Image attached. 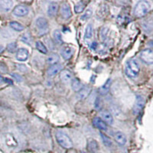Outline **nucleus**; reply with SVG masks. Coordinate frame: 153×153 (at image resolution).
I'll return each instance as SVG.
<instances>
[{
    "label": "nucleus",
    "mask_w": 153,
    "mask_h": 153,
    "mask_svg": "<svg viewBox=\"0 0 153 153\" xmlns=\"http://www.w3.org/2000/svg\"><path fill=\"white\" fill-rule=\"evenodd\" d=\"M151 9V5L147 1H139L134 8V16L137 18L143 17Z\"/></svg>",
    "instance_id": "obj_1"
},
{
    "label": "nucleus",
    "mask_w": 153,
    "mask_h": 153,
    "mask_svg": "<svg viewBox=\"0 0 153 153\" xmlns=\"http://www.w3.org/2000/svg\"><path fill=\"white\" fill-rule=\"evenodd\" d=\"M140 71L139 63L136 60L132 59L128 61L126 68V74L130 78H135L139 75Z\"/></svg>",
    "instance_id": "obj_2"
},
{
    "label": "nucleus",
    "mask_w": 153,
    "mask_h": 153,
    "mask_svg": "<svg viewBox=\"0 0 153 153\" xmlns=\"http://www.w3.org/2000/svg\"><path fill=\"white\" fill-rule=\"evenodd\" d=\"M56 139H57V143L61 147L64 149H71L73 147V143H72L71 139L66 135L65 133L62 132H57L56 133Z\"/></svg>",
    "instance_id": "obj_3"
},
{
    "label": "nucleus",
    "mask_w": 153,
    "mask_h": 153,
    "mask_svg": "<svg viewBox=\"0 0 153 153\" xmlns=\"http://www.w3.org/2000/svg\"><path fill=\"white\" fill-rule=\"evenodd\" d=\"M139 57L146 65H153V50L145 49L142 51L139 54Z\"/></svg>",
    "instance_id": "obj_4"
},
{
    "label": "nucleus",
    "mask_w": 153,
    "mask_h": 153,
    "mask_svg": "<svg viewBox=\"0 0 153 153\" xmlns=\"http://www.w3.org/2000/svg\"><path fill=\"white\" fill-rule=\"evenodd\" d=\"M145 105V100L143 98V97L142 96H138L136 97V102H135V104L133 106V111L134 114H138V113H140L142 110H143V106Z\"/></svg>",
    "instance_id": "obj_5"
},
{
    "label": "nucleus",
    "mask_w": 153,
    "mask_h": 153,
    "mask_svg": "<svg viewBox=\"0 0 153 153\" xmlns=\"http://www.w3.org/2000/svg\"><path fill=\"white\" fill-rule=\"evenodd\" d=\"M28 12H29V10H28L27 6L24 5H19L13 10V15L18 16V17H22V16L28 15Z\"/></svg>",
    "instance_id": "obj_6"
},
{
    "label": "nucleus",
    "mask_w": 153,
    "mask_h": 153,
    "mask_svg": "<svg viewBox=\"0 0 153 153\" xmlns=\"http://www.w3.org/2000/svg\"><path fill=\"white\" fill-rule=\"evenodd\" d=\"M74 53V48L68 45L63 47L61 51V56H62L63 58L65 60H69L70 58H71Z\"/></svg>",
    "instance_id": "obj_7"
},
{
    "label": "nucleus",
    "mask_w": 153,
    "mask_h": 153,
    "mask_svg": "<svg viewBox=\"0 0 153 153\" xmlns=\"http://www.w3.org/2000/svg\"><path fill=\"white\" fill-rule=\"evenodd\" d=\"M61 70H62V65L61 64H56V65H53L48 68V70L47 74L48 75V76L51 77H53V76H56L57 74L61 73Z\"/></svg>",
    "instance_id": "obj_8"
},
{
    "label": "nucleus",
    "mask_w": 153,
    "mask_h": 153,
    "mask_svg": "<svg viewBox=\"0 0 153 153\" xmlns=\"http://www.w3.org/2000/svg\"><path fill=\"white\" fill-rule=\"evenodd\" d=\"M36 26L40 31H45L48 28V22L47 19L44 17H39L36 19L35 22Z\"/></svg>",
    "instance_id": "obj_9"
},
{
    "label": "nucleus",
    "mask_w": 153,
    "mask_h": 153,
    "mask_svg": "<svg viewBox=\"0 0 153 153\" xmlns=\"http://www.w3.org/2000/svg\"><path fill=\"white\" fill-rule=\"evenodd\" d=\"M61 16H62V17L65 19H69V18L71 17L72 12L69 4H68L67 2L63 3V5H61Z\"/></svg>",
    "instance_id": "obj_10"
},
{
    "label": "nucleus",
    "mask_w": 153,
    "mask_h": 153,
    "mask_svg": "<svg viewBox=\"0 0 153 153\" xmlns=\"http://www.w3.org/2000/svg\"><path fill=\"white\" fill-rule=\"evenodd\" d=\"M29 52L25 48H19L18 49L16 52V59L19 61H25L28 58Z\"/></svg>",
    "instance_id": "obj_11"
},
{
    "label": "nucleus",
    "mask_w": 153,
    "mask_h": 153,
    "mask_svg": "<svg viewBox=\"0 0 153 153\" xmlns=\"http://www.w3.org/2000/svg\"><path fill=\"white\" fill-rule=\"evenodd\" d=\"M60 78L65 84H69L71 82L72 74L68 70H63L60 73Z\"/></svg>",
    "instance_id": "obj_12"
},
{
    "label": "nucleus",
    "mask_w": 153,
    "mask_h": 153,
    "mask_svg": "<svg viewBox=\"0 0 153 153\" xmlns=\"http://www.w3.org/2000/svg\"><path fill=\"white\" fill-rule=\"evenodd\" d=\"M93 124L94 125V126L100 129V130L106 131L107 129V125H106V123L103 120H102V119L99 118V117H95V118H94V120H93Z\"/></svg>",
    "instance_id": "obj_13"
},
{
    "label": "nucleus",
    "mask_w": 153,
    "mask_h": 153,
    "mask_svg": "<svg viewBox=\"0 0 153 153\" xmlns=\"http://www.w3.org/2000/svg\"><path fill=\"white\" fill-rule=\"evenodd\" d=\"M114 139L117 143L120 146H124L126 143V136L121 132H117L114 135Z\"/></svg>",
    "instance_id": "obj_14"
},
{
    "label": "nucleus",
    "mask_w": 153,
    "mask_h": 153,
    "mask_svg": "<svg viewBox=\"0 0 153 153\" xmlns=\"http://www.w3.org/2000/svg\"><path fill=\"white\" fill-rule=\"evenodd\" d=\"M5 143L9 147L16 148L18 146V142L16 139V138L12 136V134H6L5 136Z\"/></svg>",
    "instance_id": "obj_15"
},
{
    "label": "nucleus",
    "mask_w": 153,
    "mask_h": 153,
    "mask_svg": "<svg viewBox=\"0 0 153 153\" xmlns=\"http://www.w3.org/2000/svg\"><path fill=\"white\" fill-rule=\"evenodd\" d=\"M100 116L102 117V118H103V120H104V122L106 123L110 124V125L113 124V118L110 112H108L107 110H103L100 113Z\"/></svg>",
    "instance_id": "obj_16"
},
{
    "label": "nucleus",
    "mask_w": 153,
    "mask_h": 153,
    "mask_svg": "<svg viewBox=\"0 0 153 153\" xmlns=\"http://www.w3.org/2000/svg\"><path fill=\"white\" fill-rule=\"evenodd\" d=\"M13 2L10 0H1L0 1V9L5 12H9L12 9Z\"/></svg>",
    "instance_id": "obj_17"
},
{
    "label": "nucleus",
    "mask_w": 153,
    "mask_h": 153,
    "mask_svg": "<svg viewBox=\"0 0 153 153\" xmlns=\"http://www.w3.org/2000/svg\"><path fill=\"white\" fill-rule=\"evenodd\" d=\"M58 10V4L57 2H51L48 8V15L49 16H54Z\"/></svg>",
    "instance_id": "obj_18"
},
{
    "label": "nucleus",
    "mask_w": 153,
    "mask_h": 153,
    "mask_svg": "<svg viewBox=\"0 0 153 153\" xmlns=\"http://www.w3.org/2000/svg\"><path fill=\"white\" fill-rule=\"evenodd\" d=\"M91 87H84L80 90V91L77 94V97H78L79 100H84L87 97V96L89 95L90 92H91Z\"/></svg>",
    "instance_id": "obj_19"
},
{
    "label": "nucleus",
    "mask_w": 153,
    "mask_h": 153,
    "mask_svg": "<svg viewBox=\"0 0 153 153\" xmlns=\"http://www.w3.org/2000/svg\"><path fill=\"white\" fill-rule=\"evenodd\" d=\"M59 56L58 54H56V53H51V54H49L47 57V61L48 64L53 65L57 64V62L59 61Z\"/></svg>",
    "instance_id": "obj_20"
},
{
    "label": "nucleus",
    "mask_w": 153,
    "mask_h": 153,
    "mask_svg": "<svg viewBox=\"0 0 153 153\" xmlns=\"http://www.w3.org/2000/svg\"><path fill=\"white\" fill-rule=\"evenodd\" d=\"M110 86H111V80L109 79V80H106L104 83V84L100 88V94L105 95V94H107V93L109 92V91H110Z\"/></svg>",
    "instance_id": "obj_21"
},
{
    "label": "nucleus",
    "mask_w": 153,
    "mask_h": 153,
    "mask_svg": "<svg viewBox=\"0 0 153 153\" xmlns=\"http://www.w3.org/2000/svg\"><path fill=\"white\" fill-rule=\"evenodd\" d=\"M94 35V27L91 23L88 24L86 27L85 29V34H84V37L86 39H91Z\"/></svg>",
    "instance_id": "obj_22"
},
{
    "label": "nucleus",
    "mask_w": 153,
    "mask_h": 153,
    "mask_svg": "<svg viewBox=\"0 0 153 153\" xmlns=\"http://www.w3.org/2000/svg\"><path fill=\"white\" fill-rule=\"evenodd\" d=\"M88 148L89 150H91V152H97L99 149V144L96 140L94 139H91L88 140Z\"/></svg>",
    "instance_id": "obj_23"
},
{
    "label": "nucleus",
    "mask_w": 153,
    "mask_h": 153,
    "mask_svg": "<svg viewBox=\"0 0 153 153\" xmlns=\"http://www.w3.org/2000/svg\"><path fill=\"white\" fill-rule=\"evenodd\" d=\"M71 87L74 91H76V92H79L84 87V86H83V84H82L80 80H78V79H74L72 80Z\"/></svg>",
    "instance_id": "obj_24"
},
{
    "label": "nucleus",
    "mask_w": 153,
    "mask_h": 153,
    "mask_svg": "<svg viewBox=\"0 0 153 153\" xmlns=\"http://www.w3.org/2000/svg\"><path fill=\"white\" fill-rule=\"evenodd\" d=\"M21 40L22 42L27 44V45H32V38H31V35L29 32H26V33L23 34Z\"/></svg>",
    "instance_id": "obj_25"
},
{
    "label": "nucleus",
    "mask_w": 153,
    "mask_h": 153,
    "mask_svg": "<svg viewBox=\"0 0 153 153\" xmlns=\"http://www.w3.org/2000/svg\"><path fill=\"white\" fill-rule=\"evenodd\" d=\"M10 27L16 31H22L24 30V26L18 22H11Z\"/></svg>",
    "instance_id": "obj_26"
},
{
    "label": "nucleus",
    "mask_w": 153,
    "mask_h": 153,
    "mask_svg": "<svg viewBox=\"0 0 153 153\" xmlns=\"http://www.w3.org/2000/svg\"><path fill=\"white\" fill-rule=\"evenodd\" d=\"M35 46H36V48L38 49V51H40L41 53H43V54H47V52H48L47 48L45 47V45H44L42 42H40V41H38V42H36V45H35Z\"/></svg>",
    "instance_id": "obj_27"
},
{
    "label": "nucleus",
    "mask_w": 153,
    "mask_h": 153,
    "mask_svg": "<svg viewBox=\"0 0 153 153\" xmlns=\"http://www.w3.org/2000/svg\"><path fill=\"white\" fill-rule=\"evenodd\" d=\"M108 11H109V9L106 7V5H101L100 7V9L98 10V16L101 18V19L105 17L107 15Z\"/></svg>",
    "instance_id": "obj_28"
},
{
    "label": "nucleus",
    "mask_w": 153,
    "mask_h": 153,
    "mask_svg": "<svg viewBox=\"0 0 153 153\" xmlns=\"http://www.w3.org/2000/svg\"><path fill=\"white\" fill-rule=\"evenodd\" d=\"M54 36V39L57 44H62L63 43V39H62V35H61V31L59 30H55L53 34Z\"/></svg>",
    "instance_id": "obj_29"
},
{
    "label": "nucleus",
    "mask_w": 153,
    "mask_h": 153,
    "mask_svg": "<svg viewBox=\"0 0 153 153\" xmlns=\"http://www.w3.org/2000/svg\"><path fill=\"white\" fill-rule=\"evenodd\" d=\"M100 136L101 138H102V140H103V144L106 146H107V147H110V146H112V144H113V143H112L111 139H110L109 136H106L104 133H102V132L100 133Z\"/></svg>",
    "instance_id": "obj_30"
},
{
    "label": "nucleus",
    "mask_w": 153,
    "mask_h": 153,
    "mask_svg": "<svg viewBox=\"0 0 153 153\" xmlns=\"http://www.w3.org/2000/svg\"><path fill=\"white\" fill-rule=\"evenodd\" d=\"M85 5H86L85 2H82V1L78 2L74 6L75 12H76V13H80V12H82L83 11H84V8H85Z\"/></svg>",
    "instance_id": "obj_31"
},
{
    "label": "nucleus",
    "mask_w": 153,
    "mask_h": 153,
    "mask_svg": "<svg viewBox=\"0 0 153 153\" xmlns=\"http://www.w3.org/2000/svg\"><path fill=\"white\" fill-rule=\"evenodd\" d=\"M93 15V11L91 9H88L84 12V13L82 15V16L80 17V19H81L82 21H85V20H87L90 18Z\"/></svg>",
    "instance_id": "obj_32"
},
{
    "label": "nucleus",
    "mask_w": 153,
    "mask_h": 153,
    "mask_svg": "<svg viewBox=\"0 0 153 153\" xmlns=\"http://www.w3.org/2000/svg\"><path fill=\"white\" fill-rule=\"evenodd\" d=\"M108 32H109V29L106 27H103V28H101L100 30V38L101 40L105 42L108 38Z\"/></svg>",
    "instance_id": "obj_33"
},
{
    "label": "nucleus",
    "mask_w": 153,
    "mask_h": 153,
    "mask_svg": "<svg viewBox=\"0 0 153 153\" xmlns=\"http://www.w3.org/2000/svg\"><path fill=\"white\" fill-rule=\"evenodd\" d=\"M17 49V45H16V42H12L9 45H8L7 46V50L9 52H15Z\"/></svg>",
    "instance_id": "obj_34"
},
{
    "label": "nucleus",
    "mask_w": 153,
    "mask_h": 153,
    "mask_svg": "<svg viewBox=\"0 0 153 153\" xmlns=\"http://www.w3.org/2000/svg\"><path fill=\"white\" fill-rule=\"evenodd\" d=\"M17 67H19V68H18V69H19L20 71L25 72V71H27L26 66H25V65H18Z\"/></svg>",
    "instance_id": "obj_35"
},
{
    "label": "nucleus",
    "mask_w": 153,
    "mask_h": 153,
    "mask_svg": "<svg viewBox=\"0 0 153 153\" xmlns=\"http://www.w3.org/2000/svg\"><path fill=\"white\" fill-rule=\"evenodd\" d=\"M12 76L14 77L15 79H16L17 80V81H22V76H20V75L17 74H12Z\"/></svg>",
    "instance_id": "obj_36"
},
{
    "label": "nucleus",
    "mask_w": 153,
    "mask_h": 153,
    "mask_svg": "<svg viewBox=\"0 0 153 153\" xmlns=\"http://www.w3.org/2000/svg\"><path fill=\"white\" fill-rule=\"evenodd\" d=\"M3 82H5V78H4L3 76H2V74H0V84H1V83H3Z\"/></svg>",
    "instance_id": "obj_37"
},
{
    "label": "nucleus",
    "mask_w": 153,
    "mask_h": 153,
    "mask_svg": "<svg viewBox=\"0 0 153 153\" xmlns=\"http://www.w3.org/2000/svg\"><path fill=\"white\" fill-rule=\"evenodd\" d=\"M91 48H92V49L95 50L96 48H97V43H96V42H94L92 45H91Z\"/></svg>",
    "instance_id": "obj_38"
},
{
    "label": "nucleus",
    "mask_w": 153,
    "mask_h": 153,
    "mask_svg": "<svg viewBox=\"0 0 153 153\" xmlns=\"http://www.w3.org/2000/svg\"><path fill=\"white\" fill-rule=\"evenodd\" d=\"M3 51H4V47L2 45H0V54H2Z\"/></svg>",
    "instance_id": "obj_39"
},
{
    "label": "nucleus",
    "mask_w": 153,
    "mask_h": 153,
    "mask_svg": "<svg viewBox=\"0 0 153 153\" xmlns=\"http://www.w3.org/2000/svg\"><path fill=\"white\" fill-rule=\"evenodd\" d=\"M149 45L151 46V47L153 48V41H151V42H149Z\"/></svg>",
    "instance_id": "obj_40"
},
{
    "label": "nucleus",
    "mask_w": 153,
    "mask_h": 153,
    "mask_svg": "<svg viewBox=\"0 0 153 153\" xmlns=\"http://www.w3.org/2000/svg\"><path fill=\"white\" fill-rule=\"evenodd\" d=\"M81 153H87V152H81Z\"/></svg>",
    "instance_id": "obj_41"
},
{
    "label": "nucleus",
    "mask_w": 153,
    "mask_h": 153,
    "mask_svg": "<svg viewBox=\"0 0 153 153\" xmlns=\"http://www.w3.org/2000/svg\"><path fill=\"white\" fill-rule=\"evenodd\" d=\"M152 78H153V76H152Z\"/></svg>",
    "instance_id": "obj_42"
}]
</instances>
